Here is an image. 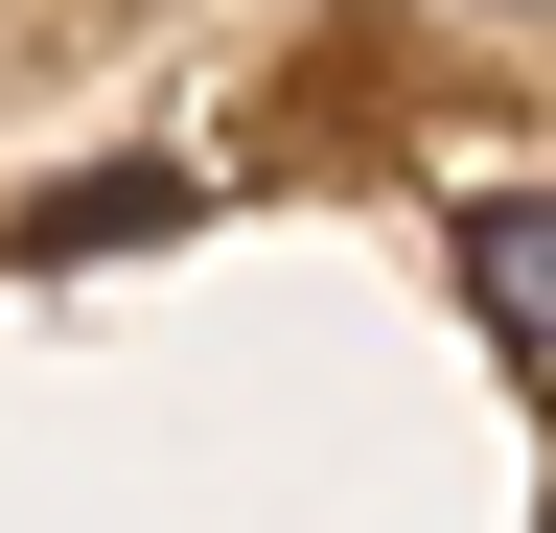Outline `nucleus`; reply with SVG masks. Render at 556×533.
<instances>
[{
	"label": "nucleus",
	"mask_w": 556,
	"mask_h": 533,
	"mask_svg": "<svg viewBox=\"0 0 556 533\" xmlns=\"http://www.w3.org/2000/svg\"><path fill=\"white\" fill-rule=\"evenodd\" d=\"M464 302L510 325V371L556 394V186H510V210H464Z\"/></svg>",
	"instance_id": "nucleus-1"
}]
</instances>
